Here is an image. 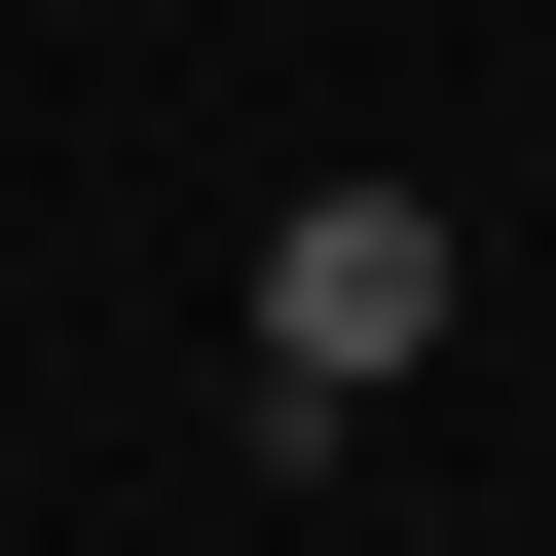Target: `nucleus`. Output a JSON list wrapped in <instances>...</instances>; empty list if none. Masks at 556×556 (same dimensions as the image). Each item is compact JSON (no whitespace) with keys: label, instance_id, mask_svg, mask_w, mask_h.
Returning <instances> with one entry per match:
<instances>
[{"label":"nucleus","instance_id":"f257e3e1","mask_svg":"<svg viewBox=\"0 0 556 556\" xmlns=\"http://www.w3.org/2000/svg\"><path fill=\"white\" fill-rule=\"evenodd\" d=\"M408 371H445V186H298L260 223V445H334Z\"/></svg>","mask_w":556,"mask_h":556}]
</instances>
